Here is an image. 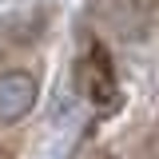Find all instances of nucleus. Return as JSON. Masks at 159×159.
Listing matches in <instances>:
<instances>
[{
    "instance_id": "f257e3e1",
    "label": "nucleus",
    "mask_w": 159,
    "mask_h": 159,
    "mask_svg": "<svg viewBox=\"0 0 159 159\" xmlns=\"http://www.w3.org/2000/svg\"><path fill=\"white\" fill-rule=\"evenodd\" d=\"M76 88H80V96L88 99L92 107H116L119 103V80L111 72V56L99 44H88V52L80 56Z\"/></svg>"
},
{
    "instance_id": "f03ea898",
    "label": "nucleus",
    "mask_w": 159,
    "mask_h": 159,
    "mask_svg": "<svg viewBox=\"0 0 159 159\" xmlns=\"http://www.w3.org/2000/svg\"><path fill=\"white\" fill-rule=\"evenodd\" d=\"M40 99V84L32 72L24 68H12L0 76V123H20L24 116H32Z\"/></svg>"
},
{
    "instance_id": "7ed1b4c3",
    "label": "nucleus",
    "mask_w": 159,
    "mask_h": 159,
    "mask_svg": "<svg viewBox=\"0 0 159 159\" xmlns=\"http://www.w3.org/2000/svg\"><path fill=\"white\" fill-rule=\"evenodd\" d=\"M139 4H159V0H139Z\"/></svg>"
},
{
    "instance_id": "20e7f679",
    "label": "nucleus",
    "mask_w": 159,
    "mask_h": 159,
    "mask_svg": "<svg viewBox=\"0 0 159 159\" xmlns=\"http://www.w3.org/2000/svg\"><path fill=\"white\" fill-rule=\"evenodd\" d=\"M0 159H8V155H4V151H0Z\"/></svg>"
}]
</instances>
